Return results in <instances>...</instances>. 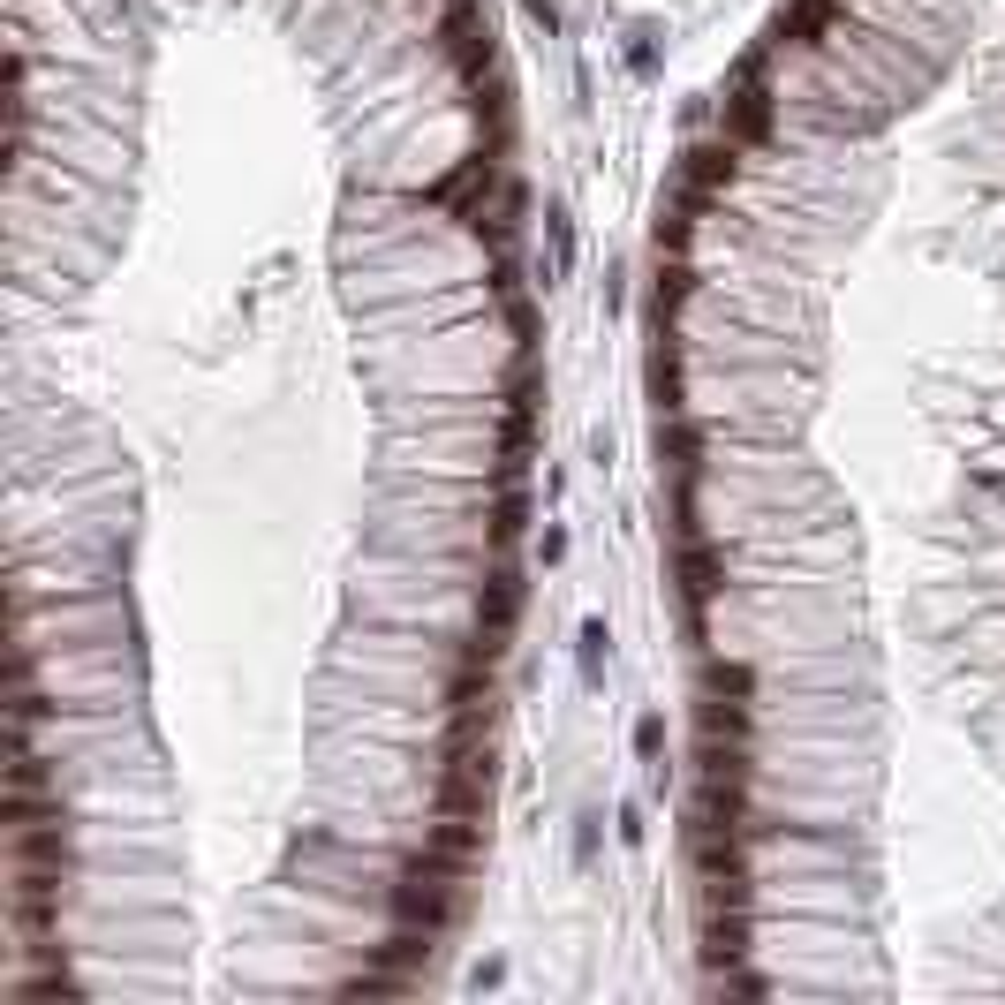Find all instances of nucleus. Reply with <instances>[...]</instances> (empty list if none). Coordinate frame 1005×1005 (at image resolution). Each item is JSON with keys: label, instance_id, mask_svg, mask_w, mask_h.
Masks as SVG:
<instances>
[{"label": "nucleus", "instance_id": "obj_1", "mask_svg": "<svg viewBox=\"0 0 1005 1005\" xmlns=\"http://www.w3.org/2000/svg\"><path fill=\"white\" fill-rule=\"evenodd\" d=\"M0 998H393L492 839L545 325L484 0H0Z\"/></svg>", "mask_w": 1005, "mask_h": 1005}, {"label": "nucleus", "instance_id": "obj_2", "mask_svg": "<svg viewBox=\"0 0 1005 1005\" xmlns=\"http://www.w3.org/2000/svg\"><path fill=\"white\" fill-rule=\"evenodd\" d=\"M643 386L703 983L900 998L1005 877V0H771L681 144Z\"/></svg>", "mask_w": 1005, "mask_h": 1005}, {"label": "nucleus", "instance_id": "obj_3", "mask_svg": "<svg viewBox=\"0 0 1005 1005\" xmlns=\"http://www.w3.org/2000/svg\"><path fill=\"white\" fill-rule=\"evenodd\" d=\"M915 990L922 998H1005V877L930 945Z\"/></svg>", "mask_w": 1005, "mask_h": 1005}]
</instances>
